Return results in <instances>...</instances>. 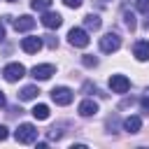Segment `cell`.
Masks as SVG:
<instances>
[{
  "mask_svg": "<svg viewBox=\"0 0 149 149\" xmlns=\"http://www.w3.org/2000/svg\"><path fill=\"white\" fill-rule=\"evenodd\" d=\"M14 137H16V142H21V144H30V142L37 140V128H35L33 123H21V126L16 128V133H14Z\"/></svg>",
  "mask_w": 149,
  "mask_h": 149,
  "instance_id": "cell-1",
  "label": "cell"
},
{
  "mask_svg": "<svg viewBox=\"0 0 149 149\" xmlns=\"http://www.w3.org/2000/svg\"><path fill=\"white\" fill-rule=\"evenodd\" d=\"M68 42L72 44V47H79V49H84V47H88V33L84 30V28H72L70 33H68Z\"/></svg>",
  "mask_w": 149,
  "mask_h": 149,
  "instance_id": "cell-2",
  "label": "cell"
},
{
  "mask_svg": "<svg viewBox=\"0 0 149 149\" xmlns=\"http://www.w3.org/2000/svg\"><path fill=\"white\" fill-rule=\"evenodd\" d=\"M119 47H121V37L116 33H107L105 37H100V51L114 54V51H119Z\"/></svg>",
  "mask_w": 149,
  "mask_h": 149,
  "instance_id": "cell-3",
  "label": "cell"
},
{
  "mask_svg": "<svg viewBox=\"0 0 149 149\" xmlns=\"http://www.w3.org/2000/svg\"><path fill=\"white\" fill-rule=\"evenodd\" d=\"M23 74H26V68H23L21 63H9V65H5V70H2V77H5L7 81H19Z\"/></svg>",
  "mask_w": 149,
  "mask_h": 149,
  "instance_id": "cell-4",
  "label": "cell"
},
{
  "mask_svg": "<svg viewBox=\"0 0 149 149\" xmlns=\"http://www.w3.org/2000/svg\"><path fill=\"white\" fill-rule=\"evenodd\" d=\"M109 88H112V93H126L130 88V79L126 74H112L109 77Z\"/></svg>",
  "mask_w": 149,
  "mask_h": 149,
  "instance_id": "cell-5",
  "label": "cell"
},
{
  "mask_svg": "<svg viewBox=\"0 0 149 149\" xmlns=\"http://www.w3.org/2000/svg\"><path fill=\"white\" fill-rule=\"evenodd\" d=\"M72 91L68 88V86H56L54 91H51V100L56 102V105H70L72 102Z\"/></svg>",
  "mask_w": 149,
  "mask_h": 149,
  "instance_id": "cell-6",
  "label": "cell"
},
{
  "mask_svg": "<svg viewBox=\"0 0 149 149\" xmlns=\"http://www.w3.org/2000/svg\"><path fill=\"white\" fill-rule=\"evenodd\" d=\"M40 21H42V26H44V28L54 30V28H58V26L63 23V16H61L58 12H49V9H47V12L42 14V19H40Z\"/></svg>",
  "mask_w": 149,
  "mask_h": 149,
  "instance_id": "cell-7",
  "label": "cell"
},
{
  "mask_svg": "<svg viewBox=\"0 0 149 149\" xmlns=\"http://www.w3.org/2000/svg\"><path fill=\"white\" fill-rule=\"evenodd\" d=\"M54 72H56V68H54L51 63H42V65H35V68L30 70V74H33L35 79H40V81L49 79V77H51Z\"/></svg>",
  "mask_w": 149,
  "mask_h": 149,
  "instance_id": "cell-8",
  "label": "cell"
},
{
  "mask_svg": "<svg viewBox=\"0 0 149 149\" xmlns=\"http://www.w3.org/2000/svg\"><path fill=\"white\" fill-rule=\"evenodd\" d=\"M42 37H23L21 40V49L26 51V54H37L40 49H42Z\"/></svg>",
  "mask_w": 149,
  "mask_h": 149,
  "instance_id": "cell-9",
  "label": "cell"
},
{
  "mask_svg": "<svg viewBox=\"0 0 149 149\" xmlns=\"http://www.w3.org/2000/svg\"><path fill=\"white\" fill-rule=\"evenodd\" d=\"M14 28H16L19 33H26V30H33V28H35V19H33V16H28V14H23V16H19V19H14Z\"/></svg>",
  "mask_w": 149,
  "mask_h": 149,
  "instance_id": "cell-10",
  "label": "cell"
},
{
  "mask_svg": "<svg viewBox=\"0 0 149 149\" xmlns=\"http://www.w3.org/2000/svg\"><path fill=\"white\" fill-rule=\"evenodd\" d=\"M133 56H135L137 61H149V42H147V40L135 42V47H133Z\"/></svg>",
  "mask_w": 149,
  "mask_h": 149,
  "instance_id": "cell-11",
  "label": "cell"
},
{
  "mask_svg": "<svg viewBox=\"0 0 149 149\" xmlns=\"http://www.w3.org/2000/svg\"><path fill=\"white\" fill-rule=\"evenodd\" d=\"M77 112H79V116H93V114L98 112V102H93V100H81L79 107H77Z\"/></svg>",
  "mask_w": 149,
  "mask_h": 149,
  "instance_id": "cell-12",
  "label": "cell"
},
{
  "mask_svg": "<svg viewBox=\"0 0 149 149\" xmlns=\"http://www.w3.org/2000/svg\"><path fill=\"white\" fill-rule=\"evenodd\" d=\"M142 128V119L140 116H126L123 119V130L126 133H140Z\"/></svg>",
  "mask_w": 149,
  "mask_h": 149,
  "instance_id": "cell-13",
  "label": "cell"
},
{
  "mask_svg": "<svg viewBox=\"0 0 149 149\" xmlns=\"http://www.w3.org/2000/svg\"><path fill=\"white\" fill-rule=\"evenodd\" d=\"M84 26H86V30H98L102 26V21L98 14H88V16H84Z\"/></svg>",
  "mask_w": 149,
  "mask_h": 149,
  "instance_id": "cell-14",
  "label": "cell"
},
{
  "mask_svg": "<svg viewBox=\"0 0 149 149\" xmlns=\"http://www.w3.org/2000/svg\"><path fill=\"white\" fill-rule=\"evenodd\" d=\"M37 93H40V91H37V86H23V88H21V93H19V98H21V100H35V98H37Z\"/></svg>",
  "mask_w": 149,
  "mask_h": 149,
  "instance_id": "cell-15",
  "label": "cell"
},
{
  "mask_svg": "<svg viewBox=\"0 0 149 149\" xmlns=\"http://www.w3.org/2000/svg\"><path fill=\"white\" fill-rule=\"evenodd\" d=\"M33 116H35L37 121H47V119H49V107H47V105H35V107H33Z\"/></svg>",
  "mask_w": 149,
  "mask_h": 149,
  "instance_id": "cell-16",
  "label": "cell"
},
{
  "mask_svg": "<svg viewBox=\"0 0 149 149\" xmlns=\"http://www.w3.org/2000/svg\"><path fill=\"white\" fill-rule=\"evenodd\" d=\"M51 2H54V0H30V7H33V9H40V12H47V9L51 7Z\"/></svg>",
  "mask_w": 149,
  "mask_h": 149,
  "instance_id": "cell-17",
  "label": "cell"
},
{
  "mask_svg": "<svg viewBox=\"0 0 149 149\" xmlns=\"http://www.w3.org/2000/svg\"><path fill=\"white\" fill-rule=\"evenodd\" d=\"M123 23H126V28H128V30H135V26H137V23H135V14L126 12V14H123Z\"/></svg>",
  "mask_w": 149,
  "mask_h": 149,
  "instance_id": "cell-18",
  "label": "cell"
},
{
  "mask_svg": "<svg viewBox=\"0 0 149 149\" xmlns=\"http://www.w3.org/2000/svg\"><path fill=\"white\" fill-rule=\"evenodd\" d=\"M135 9H137V12L149 14V0H135Z\"/></svg>",
  "mask_w": 149,
  "mask_h": 149,
  "instance_id": "cell-19",
  "label": "cell"
},
{
  "mask_svg": "<svg viewBox=\"0 0 149 149\" xmlns=\"http://www.w3.org/2000/svg\"><path fill=\"white\" fill-rule=\"evenodd\" d=\"M81 63H84L86 68H95V65H98V58H95V56H88V54H86V56L81 58Z\"/></svg>",
  "mask_w": 149,
  "mask_h": 149,
  "instance_id": "cell-20",
  "label": "cell"
},
{
  "mask_svg": "<svg viewBox=\"0 0 149 149\" xmlns=\"http://www.w3.org/2000/svg\"><path fill=\"white\" fill-rule=\"evenodd\" d=\"M81 2H84V0H63V5H65V7H70V9L81 7Z\"/></svg>",
  "mask_w": 149,
  "mask_h": 149,
  "instance_id": "cell-21",
  "label": "cell"
},
{
  "mask_svg": "<svg viewBox=\"0 0 149 149\" xmlns=\"http://www.w3.org/2000/svg\"><path fill=\"white\" fill-rule=\"evenodd\" d=\"M61 135H63V133H61L58 128H51V130H49V140H58Z\"/></svg>",
  "mask_w": 149,
  "mask_h": 149,
  "instance_id": "cell-22",
  "label": "cell"
},
{
  "mask_svg": "<svg viewBox=\"0 0 149 149\" xmlns=\"http://www.w3.org/2000/svg\"><path fill=\"white\" fill-rule=\"evenodd\" d=\"M7 135H9L7 126H2V123H0V142H2V140H7Z\"/></svg>",
  "mask_w": 149,
  "mask_h": 149,
  "instance_id": "cell-23",
  "label": "cell"
},
{
  "mask_svg": "<svg viewBox=\"0 0 149 149\" xmlns=\"http://www.w3.org/2000/svg\"><path fill=\"white\" fill-rule=\"evenodd\" d=\"M140 105H142V109H144V112H149V95H147V98H142V100H140Z\"/></svg>",
  "mask_w": 149,
  "mask_h": 149,
  "instance_id": "cell-24",
  "label": "cell"
},
{
  "mask_svg": "<svg viewBox=\"0 0 149 149\" xmlns=\"http://www.w3.org/2000/svg\"><path fill=\"white\" fill-rule=\"evenodd\" d=\"M47 44H49L51 49H56V47H58V40H56V37H49V40H47Z\"/></svg>",
  "mask_w": 149,
  "mask_h": 149,
  "instance_id": "cell-25",
  "label": "cell"
},
{
  "mask_svg": "<svg viewBox=\"0 0 149 149\" xmlns=\"http://www.w3.org/2000/svg\"><path fill=\"white\" fill-rule=\"evenodd\" d=\"M2 40H5V26L0 23V42H2Z\"/></svg>",
  "mask_w": 149,
  "mask_h": 149,
  "instance_id": "cell-26",
  "label": "cell"
},
{
  "mask_svg": "<svg viewBox=\"0 0 149 149\" xmlns=\"http://www.w3.org/2000/svg\"><path fill=\"white\" fill-rule=\"evenodd\" d=\"M0 107H5V93L0 91Z\"/></svg>",
  "mask_w": 149,
  "mask_h": 149,
  "instance_id": "cell-27",
  "label": "cell"
},
{
  "mask_svg": "<svg viewBox=\"0 0 149 149\" xmlns=\"http://www.w3.org/2000/svg\"><path fill=\"white\" fill-rule=\"evenodd\" d=\"M144 28H147V30H149V16H147V19H144Z\"/></svg>",
  "mask_w": 149,
  "mask_h": 149,
  "instance_id": "cell-28",
  "label": "cell"
},
{
  "mask_svg": "<svg viewBox=\"0 0 149 149\" xmlns=\"http://www.w3.org/2000/svg\"><path fill=\"white\" fill-rule=\"evenodd\" d=\"M102 2H109V0H102Z\"/></svg>",
  "mask_w": 149,
  "mask_h": 149,
  "instance_id": "cell-29",
  "label": "cell"
},
{
  "mask_svg": "<svg viewBox=\"0 0 149 149\" xmlns=\"http://www.w3.org/2000/svg\"><path fill=\"white\" fill-rule=\"evenodd\" d=\"M9 2H14V0H9Z\"/></svg>",
  "mask_w": 149,
  "mask_h": 149,
  "instance_id": "cell-30",
  "label": "cell"
}]
</instances>
